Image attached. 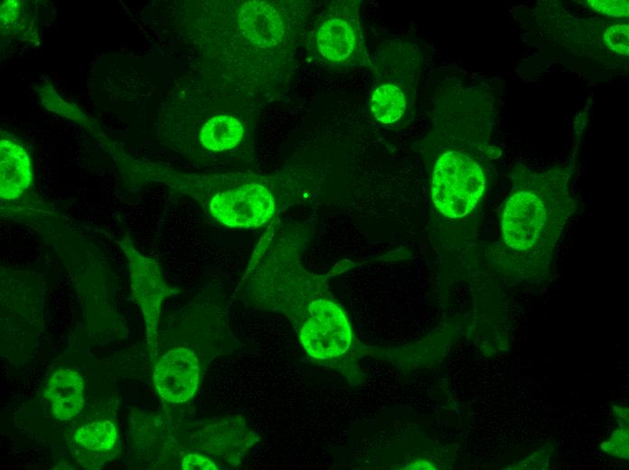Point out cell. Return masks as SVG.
Returning a JSON list of instances; mask_svg holds the SVG:
<instances>
[{"mask_svg": "<svg viewBox=\"0 0 629 470\" xmlns=\"http://www.w3.org/2000/svg\"><path fill=\"white\" fill-rule=\"evenodd\" d=\"M206 206L220 224L231 229L267 227L277 212L276 197L267 183L238 175L207 178Z\"/></svg>", "mask_w": 629, "mask_h": 470, "instance_id": "6da1fadb", "label": "cell"}, {"mask_svg": "<svg viewBox=\"0 0 629 470\" xmlns=\"http://www.w3.org/2000/svg\"><path fill=\"white\" fill-rule=\"evenodd\" d=\"M566 219L567 213L551 208L534 192L518 191L503 208L502 243L521 256H539L554 247Z\"/></svg>", "mask_w": 629, "mask_h": 470, "instance_id": "7a4b0ae2", "label": "cell"}, {"mask_svg": "<svg viewBox=\"0 0 629 470\" xmlns=\"http://www.w3.org/2000/svg\"><path fill=\"white\" fill-rule=\"evenodd\" d=\"M485 185L481 166L459 151L445 153L432 174V199L436 208L449 218H461L474 210Z\"/></svg>", "mask_w": 629, "mask_h": 470, "instance_id": "3957f363", "label": "cell"}, {"mask_svg": "<svg viewBox=\"0 0 629 470\" xmlns=\"http://www.w3.org/2000/svg\"><path fill=\"white\" fill-rule=\"evenodd\" d=\"M128 261L131 289L140 308L146 331L147 347L153 362L158 352L160 314L163 301L178 293L164 280L159 263L140 253L127 237L117 241Z\"/></svg>", "mask_w": 629, "mask_h": 470, "instance_id": "277c9868", "label": "cell"}, {"mask_svg": "<svg viewBox=\"0 0 629 470\" xmlns=\"http://www.w3.org/2000/svg\"><path fill=\"white\" fill-rule=\"evenodd\" d=\"M152 362L153 384L163 401L180 404L194 396L201 380L202 362L193 350L178 345Z\"/></svg>", "mask_w": 629, "mask_h": 470, "instance_id": "5b68a950", "label": "cell"}, {"mask_svg": "<svg viewBox=\"0 0 629 470\" xmlns=\"http://www.w3.org/2000/svg\"><path fill=\"white\" fill-rule=\"evenodd\" d=\"M31 158L19 143L2 137L0 141V195L3 200L18 199L31 185Z\"/></svg>", "mask_w": 629, "mask_h": 470, "instance_id": "8992f818", "label": "cell"}, {"mask_svg": "<svg viewBox=\"0 0 629 470\" xmlns=\"http://www.w3.org/2000/svg\"><path fill=\"white\" fill-rule=\"evenodd\" d=\"M243 35L260 47L277 44L283 35V23L278 13L264 2L245 3L238 16Z\"/></svg>", "mask_w": 629, "mask_h": 470, "instance_id": "52a82bcc", "label": "cell"}, {"mask_svg": "<svg viewBox=\"0 0 629 470\" xmlns=\"http://www.w3.org/2000/svg\"><path fill=\"white\" fill-rule=\"evenodd\" d=\"M83 390L84 381L79 372L61 369L52 375L44 396L51 401L55 417L67 421L74 418L82 409Z\"/></svg>", "mask_w": 629, "mask_h": 470, "instance_id": "ba28073f", "label": "cell"}, {"mask_svg": "<svg viewBox=\"0 0 629 470\" xmlns=\"http://www.w3.org/2000/svg\"><path fill=\"white\" fill-rule=\"evenodd\" d=\"M244 137V128L233 117L221 115L209 119L200 130L199 140L203 148L223 153L237 148Z\"/></svg>", "mask_w": 629, "mask_h": 470, "instance_id": "9c48e42d", "label": "cell"}, {"mask_svg": "<svg viewBox=\"0 0 629 470\" xmlns=\"http://www.w3.org/2000/svg\"><path fill=\"white\" fill-rule=\"evenodd\" d=\"M316 43L321 54L329 61L347 59L355 47V34L352 26L339 18L323 23L316 34Z\"/></svg>", "mask_w": 629, "mask_h": 470, "instance_id": "30bf717a", "label": "cell"}, {"mask_svg": "<svg viewBox=\"0 0 629 470\" xmlns=\"http://www.w3.org/2000/svg\"><path fill=\"white\" fill-rule=\"evenodd\" d=\"M373 116L378 120L389 124L397 121L404 113L406 100L399 88L392 84L378 87L371 100Z\"/></svg>", "mask_w": 629, "mask_h": 470, "instance_id": "8fae6325", "label": "cell"}, {"mask_svg": "<svg viewBox=\"0 0 629 470\" xmlns=\"http://www.w3.org/2000/svg\"><path fill=\"white\" fill-rule=\"evenodd\" d=\"M117 438V428L108 420L88 423L74 434L75 442L89 451H108L114 447Z\"/></svg>", "mask_w": 629, "mask_h": 470, "instance_id": "7c38bea8", "label": "cell"}, {"mask_svg": "<svg viewBox=\"0 0 629 470\" xmlns=\"http://www.w3.org/2000/svg\"><path fill=\"white\" fill-rule=\"evenodd\" d=\"M604 39L608 48L617 53L628 55L629 30L627 24H615L608 27Z\"/></svg>", "mask_w": 629, "mask_h": 470, "instance_id": "4fadbf2b", "label": "cell"}, {"mask_svg": "<svg viewBox=\"0 0 629 470\" xmlns=\"http://www.w3.org/2000/svg\"><path fill=\"white\" fill-rule=\"evenodd\" d=\"M183 470H218L220 465L212 459L201 454L190 453L184 456L181 462Z\"/></svg>", "mask_w": 629, "mask_h": 470, "instance_id": "5bb4252c", "label": "cell"}, {"mask_svg": "<svg viewBox=\"0 0 629 470\" xmlns=\"http://www.w3.org/2000/svg\"><path fill=\"white\" fill-rule=\"evenodd\" d=\"M590 5L607 15L622 16L628 15V1H588Z\"/></svg>", "mask_w": 629, "mask_h": 470, "instance_id": "9a60e30c", "label": "cell"}]
</instances>
